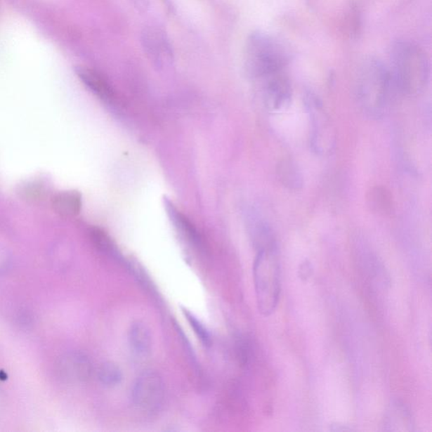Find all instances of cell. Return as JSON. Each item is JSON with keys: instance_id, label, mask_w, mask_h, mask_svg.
<instances>
[{"instance_id": "cell-20", "label": "cell", "mask_w": 432, "mask_h": 432, "mask_svg": "<svg viewBox=\"0 0 432 432\" xmlns=\"http://www.w3.org/2000/svg\"><path fill=\"white\" fill-rule=\"evenodd\" d=\"M311 274V266L309 263H304L300 268V275L308 278L309 275Z\"/></svg>"}, {"instance_id": "cell-3", "label": "cell", "mask_w": 432, "mask_h": 432, "mask_svg": "<svg viewBox=\"0 0 432 432\" xmlns=\"http://www.w3.org/2000/svg\"><path fill=\"white\" fill-rule=\"evenodd\" d=\"M254 280L259 313L270 316L275 312L280 294V263L277 246L258 250Z\"/></svg>"}, {"instance_id": "cell-2", "label": "cell", "mask_w": 432, "mask_h": 432, "mask_svg": "<svg viewBox=\"0 0 432 432\" xmlns=\"http://www.w3.org/2000/svg\"><path fill=\"white\" fill-rule=\"evenodd\" d=\"M393 78L383 62L369 60L364 63L358 75L356 98L368 117L380 119L388 110Z\"/></svg>"}, {"instance_id": "cell-18", "label": "cell", "mask_w": 432, "mask_h": 432, "mask_svg": "<svg viewBox=\"0 0 432 432\" xmlns=\"http://www.w3.org/2000/svg\"><path fill=\"white\" fill-rule=\"evenodd\" d=\"M90 235L92 242H94L98 249L111 255L117 254L115 247L112 244L111 239L103 230L96 228H91Z\"/></svg>"}, {"instance_id": "cell-19", "label": "cell", "mask_w": 432, "mask_h": 432, "mask_svg": "<svg viewBox=\"0 0 432 432\" xmlns=\"http://www.w3.org/2000/svg\"><path fill=\"white\" fill-rule=\"evenodd\" d=\"M184 315H185L187 320L190 322L192 329L195 330V333L197 336L200 339L204 346H209L211 343V335L208 332V330L202 322H201L198 318L192 315V314L186 309H183Z\"/></svg>"}, {"instance_id": "cell-10", "label": "cell", "mask_w": 432, "mask_h": 432, "mask_svg": "<svg viewBox=\"0 0 432 432\" xmlns=\"http://www.w3.org/2000/svg\"><path fill=\"white\" fill-rule=\"evenodd\" d=\"M61 372L70 381H85L91 376L92 365L85 354L74 352L63 359Z\"/></svg>"}, {"instance_id": "cell-12", "label": "cell", "mask_w": 432, "mask_h": 432, "mask_svg": "<svg viewBox=\"0 0 432 432\" xmlns=\"http://www.w3.org/2000/svg\"><path fill=\"white\" fill-rule=\"evenodd\" d=\"M276 174L280 183L288 190L299 191L303 188V173L297 163L291 158H284L279 162Z\"/></svg>"}, {"instance_id": "cell-8", "label": "cell", "mask_w": 432, "mask_h": 432, "mask_svg": "<svg viewBox=\"0 0 432 432\" xmlns=\"http://www.w3.org/2000/svg\"><path fill=\"white\" fill-rule=\"evenodd\" d=\"M263 96L266 106L271 111H282L292 103V88L287 77L280 73L268 77Z\"/></svg>"}, {"instance_id": "cell-13", "label": "cell", "mask_w": 432, "mask_h": 432, "mask_svg": "<svg viewBox=\"0 0 432 432\" xmlns=\"http://www.w3.org/2000/svg\"><path fill=\"white\" fill-rule=\"evenodd\" d=\"M129 343L134 354L140 358L148 356L152 347V336L148 325L134 322L129 330Z\"/></svg>"}, {"instance_id": "cell-16", "label": "cell", "mask_w": 432, "mask_h": 432, "mask_svg": "<svg viewBox=\"0 0 432 432\" xmlns=\"http://www.w3.org/2000/svg\"><path fill=\"white\" fill-rule=\"evenodd\" d=\"M166 208L176 228L183 234V236L187 238V240L191 242L192 244L199 245L200 243L199 235L197 232L195 225L188 219V217L184 216L182 212H180L171 203H166Z\"/></svg>"}, {"instance_id": "cell-7", "label": "cell", "mask_w": 432, "mask_h": 432, "mask_svg": "<svg viewBox=\"0 0 432 432\" xmlns=\"http://www.w3.org/2000/svg\"><path fill=\"white\" fill-rule=\"evenodd\" d=\"M141 43L145 55L153 64L163 67L174 60V50L166 33L157 27L143 31Z\"/></svg>"}, {"instance_id": "cell-1", "label": "cell", "mask_w": 432, "mask_h": 432, "mask_svg": "<svg viewBox=\"0 0 432 432\" xmlns=\"http://www.w3.org/2000/svg\"><path fill=\"white\" fill-rule=\"evenodd\" d=\"M391 63L393 81L402 94L415 96L425 91L429 83L430 64L419 46L397 41L392 48Z\"/></svg>"}, {"instance_id": "cell-4", "label": "cell", "mask_w": 432, "mask_h": 432, "mask_svg": "<svg viewBox=\"0 0 432 432\" xmlns=\"http://www.w3.org/2000/svg\"><path fill=\"white\" fill-rule=\"evenodd\" d=\"M245 58L249 73L261 79L280 73L289 62L284 46L275 37L260 32L254 33L247 40Z\"/></svg>"}, {"instance_id": "cell-5", "label": "cell", "mask_w": 432, "mask_h": 432, "mask_svg": "<svg viewBox=\"0 0 432 432\" xmlns=\"http://www.w3.org/2000/svg\"><path fill=\"white\" fill-rule=\"evenodd\" d=\"M305 107L309 117L310 145L318 156H329L337 144L336 130L332 121L317 96H306Z\"/></svg>"}, {"instance_id": "cell-15", "label": "cell", "mask_w": 432, "mask_h": 432, "mask_svg": "<svg viewBox=\"0 0 432 432\" xmlns=\"http://www.w3.org/2000/svg\"><path fill=\"white\" fill-rule=\"evenodd\" d=\"M82 205L81 195L77 191L60 192L53 199V207L56 212L65 217L78 215Z\"/></svg>"}, {"instance_id": "cell-21", "label": "cell", "mask_w": 432, "mask_h": 432, "mask_svg": "<svg viewBox=\"0 0 432 432\" xmlns=\"http://www.w3.org/2000/svg\"><path fill=\"white\" fill-rule=\"evenodd\" d=\"M7 259V254L6 251L3 249V247L0 245V268L3 266L4 263H5Z\"/></svg>"}, {"instance_id": "cell-11", "label": "cell", "mask_w": 432, "mask_h": 432, "mask_svg": "<svg viewBox=\"0 0 432 432\" xmlns=\"http://www.w3.org/2000/svg\"><path fill=\"white\" fill-rule=\"evenodd\" d=\"M414 421L410 410L400 401H393L386 411L384 430L389 431H413Z\"/></svg>"}, {"instance_id": "cell-14", "label": "cell", "mask_w": 432, "mask_h": 432, "mask_svg": "<svg viewBox=\"0 0 432 432\" xmlns=\"http://www.w3.org/2000/svg\"><path fill=\"white\" fill-rule=\"evenodd\" d=\"M367 204L372 212L383 216H391L394 213V200L392 192L387 188L375 186L368 191Z\"/></svg>"}, {"instance_id": "cell-9", "label": "cell", "mask_w": 432, "mask_h": 432, "mask_svg": "<svg viewBox=\"0 0 432 432\" xmlns=\"http://www.w3.org/2000/svg\"><path fill=\"white\" fill-rule=\"evenodd\" d=\"M77 74L81 81L92 93L104 103H114L116 94L106 79L98 71L88 68V67L79 66L77 68Z\"/></svg>"}, {"instance_id": "cell-6", "label": "cell", "mask_w": 432, "mask_h": 432, "mask_svg": "<svg viewBox=\"0 0 432 432\" xmlns=\"http://www.w3.org/2000/svg\"><path fill=\"white\" fill-rule=\"evenodd\" d=\"M165 398V385L158 372L148 370L138 376L132 390L136 408L146 413L160 410Z\"/></svg>"}, {"instance_id": "cell-17", "label": "cell", "mask_w": 432, "mask_h": 432, "mask_svg": "<svg viewBox=\"0 0 432 432\" xmlns=\"http://www.w3.org/2000/svg\"><path fill=\"white\" fill-rule=\"evenodd\" d=\"M98 375L100 384L108 388L116 387L123 379L119 367L112 362L103 363L98 369Z\"/></svg>"}]
</instances>
